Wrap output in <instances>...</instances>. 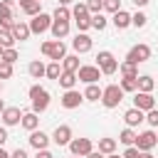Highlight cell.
I'll use <instances>...</instances> for the list:
<instances>
[{"label":"cell","instance_id":"34","mask_svg":"<svg viewBox=\"0 0 158 158\" xmlns=\"http://www.w3.org/2000/svg\"><path fill=\"white\" fill-rule=\"evenodd\" d=\"M52 17H54V20H64V22H69V20H72V10H69L67 5H57V10L52 12Z\"/></svg>","mask_w":158,"mask_h":158},{"label":"cell","instance_id":"15","mask_svg":"<svg viewBox=\"0 0 158 158\" xmlns=\"http://www.w3.org/2000/svg\"><path fill=\"white\" fill-rule=\"evenodd\" d=\"M27 141H30V146H32L35 151H42V148H47V146H49V141H52V138H49L44 131H37V128H35V131H30V138H27Z\"/></svg>","mask_w":158,"mask_h":158},{"label":"cell","instance_id":"20","mask_svg":"<svg viewBox=\"0 0 158 158\" xmlns=\"http://www.w3.org/2000/svg\"><path fill=\"white\" fill-rule=\"evenodd\" d=\"M20 10H22L25 15L35 17V15L42 12V2H40V0H20Z\"/></svg>","mask_w":158,"mask_h":158},{"label":"cell","instance_id":"41","mask_svg":"<svg viewBox=\"0 0 158 158\" xmlns=\"http://www.w3.org/2000/svg\"><path fill=\"white\" fill-rule=\"evenodd\" d=\"M10 77H12V64L0 62V79H10Z\"/></svg>","mask_w":158,"mask_h":158},{"label":"cell","instance_id":"35","mask_svg":"<svg viewBox=\"0 0 158 158\" xmlns=\"http://www.w3.org/2000/svg\"><path fill=\"white\" fill-rule=\"evenodd\" d=\"M17 59H20V54H17V49H15V47L2 49V54H0V62H7V64H15Z\"/></svg>","mask_w":158,"mask_h":158},{"label":"cell","instance_id":"21","mask_svg":"<svg viewBox=\"0 0 158 158\" xmlns=\"http://www.w3.org/2000/svg\"><path fill=\"white\" fill-rule=\"evenodd\" d=\"M27 72H30L32 79H42V77L47 74V64H42L40 59H32V62L27 64Z\"/></svg>","mask_w":158,"mask_h":158},{"label":"cell","instance_id":"8","mask_svg":"<svg viewBox=\"0 0 158 158\" xmlns=\"http://www.w3.org/2000/svg\"><path fill=\"white\" fill-rule=\"evenodd\" d=\"M84 101H86V99H84V94H81V91H77V89H67V91L62 94V99H59V104H62L64 109H79Z\"/></svg>","mask_w":158,"mask_h":158},{"label":"cell","instance_id":"3","mask_svg":"<svg viewBox=\"0 0 158 158\" xmlns=\"http://www.w3.org/2000/svg\"><path fill=\"white\" fill-rule=\"evenodd\" d=\"M96 67H99L101 74H106V77H111V74L118 72V62H116V57H114L109 49H101V52L96 54Z\"/></svg>","mask_w":158,"mask_h":158},{"label":"cell","instance_id":"11","mask_svg":"<svg viewBox=\"0 0 158 158\" xmlns=\"http://www.w3.org/2000/svg\"><path fill=\"white\" fill-rule=\"evenodd\" d=\"M72 47H74L77 54H86V52H91L94 42H91V37H89L86 32H77V37L72 40Z\"/></svg>","mask_w":158,"mask_h":158},{"label":"cell","instance_id":"44","mask_svg":"<svg viewBox=\"0 0 158 158\" xmlns=\"http://www.w3.org/2000/svg\"><path fill=\"white\" fill-rule=\"evenodd\" d=\"M10 158H30V156H27V151H25V148H17V151H12V153H10Z\"/></svg>","mask_w":158,"mask_h":158},{"label":"cell","instance_id":"17","mask_svg":"<svg viewBox=\"0 0 158 158\" xmlns=\"http://www.w3.org/2000/svg\"><path fill=\"white\" fill-rule=\"evenodd\" d=\"M111 22H114V27H116V30H126V27H131V12L118 10V12H114V15H111Z\"/></svg>","mask_w":158,"mask_h":158},{"label":"cell","instance_id":"38","mask_svg":"<svg viewBox=\"0 0 158 158\" xmlns=\"http://www.w3.org/2000/svg\"><path fill=\"white\" fill-rule=\"evenodd\" d=\"M104 10L111 12V15L118 12V10H121V0H104Z\"/></svg>","mask_w":158,"mask_h":158},{"label":"cell","instance_id":"36","mask_svg":"<svg viewBox=\"0 0 158 158\" xmlns=\"http://www.w3.org/2000/svg\"><path fill=\"white\" fill-rule=\"evenodd\" d=\"M106 22H109V20H106V17L101 15V12H96V15H91V27H94V30H99V32H101V30L106 27Z\"/></svg>","mask_w":158,"mask_h":158},{"label":"cell","instance_id":"53","mask_svg":"<svg viewBox=\"0 0 158 158\" xmlns=\"http://www.w3.org/2000/svg\"><path fill=\"white\" fill-rule=\"evenodd\" d=\"M106 158H123V156H116V153H109Z\"/></svg>","mask_w":158,"mask_h":158},{"label":"cell","instance_id":"25","mask_svg":"<svg viewBox=\"0 0 158 158\" xmlns=\"http://www.w3.org/2000/svg\"><path fill=\"white\" fill-rule=\"evenodd\" d=\"M57 81H59V86L67 91V89H74V84L79 81V77H77L74 72H62V77H59Z\"/></svg>","mask_w":158,"mask_h":158},{"label":"cell","instance_id":"56","mask_svg":"<svg viewBox=\"0 0 158 158\" xmlns=\"http://www.w3.org/2000/svg\"><path fill=\"white\" fill-rule=\"evenodd\" d=\"M0 54H2V47H0Z\"/></svg>","mask_w":158,"mask_h":158},{"label":"cell","instance_id":"28","mask_svg":"<svg viewBox=\"0 0 158 158\" xmlns=\"http://www.w3.org/2000/svg\"><path fill=\"white\" fill-rule=\"evenodd\" d=\"M156 89V81L151 74H138V91H153Z\"/></svg>","mask_w":158,"mask_h":158},{"label":"cell","instance_id":"47","mask_svg":"<svg viewBox=\"0 0 158 158\" xmlns=\"http://www.w3.org/2000/svg\"><path fill=\"white\" fill-rule=\"evenodd\" d=\"M86 158H106V156H104V153H101V151H91V153H89V156H86Z\"/></svg>","mask_w":158,"mask_h":158},{"label":"cell","instance_id":"18","mask_svg":"<svg viewBox=\"0 0 158 158\" xmlns=\"http://www.w3.org/2000/svg\"><path fill=\"white\" fill-rule=\"evenodd\" d=\"M67 57V44L62 40H52V49H49V59L52 62H62Z\"/></svg>","mask_w":158,"mask_h":158},{"label":"cell","instance_id":"7","mask_svg":"<svg viewBox=\"0 0 158 158\" xmlns=\"http://www.w3.org/2000/svg\"><path fill=\"white\" fill-rule=\"evenodd\" d=\"M77 77H79V81H84V84H96V81L101 79V69H99L96 64H81L79 72H77Z\"/></svg>","mask_w":158,"mask_h":158},{"label":"cell","instance_id":"46","mask_svg":"<svg viewBox=\"0 0 158 158\" xmlns=\"http://www.w3.org/2000/svg\"><path fill=\"white\" fill-rule=\"evenodd\" d=\"M7 141V126H0V146Z\"/></svg>","mask_w":158,"mask_h":158},{"label":"cell","instance_id":"39","mask_svg":"<svg viewBox=\"0 0 158 158\" xmlns=\"http://www.w3.org/2000/svg\"><path fill=\"white\" fill-rule=\"evenodd\" d=\"M86 7H89L91 15H96V12L104 10V0H86Z\"/></svg>","mask_w":158,"mask_h":158},{"label":"cell","instance_id":"43","mask_svg":"<svg viewBox=\"0 0 158 158\" xmlns=\"http://www.w3.org/2000/svg\"><path fill=\"white\" fill-rule=\"evenodd\" d=\"M49 49H52V40H47V42H42V47H40V52H42L44 57H49Z\"/></svg>","mask_w":158,"mask_h":158},{"label":"cell","instance_id":"22","mask_svg":"<svg viewBox=\"0 0 158 158\" xmlns=\"http://www.w3.org/2000/svg\"><path fill=\"white\" fill-rule=\"evenodd\" d=\"M12 35H15V40L25 42V40H30L32 30H30V25H27V22H15V27H12Z\"/></svg>","mask_w":158,"mask_h":158},{"label":"cell","instance_id":"27","mask_svg":"<svg viewBox=\"0 0 158 158\" xmlns=\"http://www.w3.org/2000/svg\"><path fill=\"white\" fill-rule=\"evenodd\" d=\"M136 136H138V133H136L131 126H126V128L118 133V141H121L123 146H136Z\"/></svg>","mask_w":158,"mask_h":158},{"label":"cell","instance_id":"57","mask_svg":"<svg viewBox=\"0 0 158 158\" xmlns=\"http://www.w3.org/2000/svg\"><path fill=\"white\" fill-rule=\"evenodd\" d=\"M40 2H44V0H40Z\"/></svg>","mask_w":158,"mask_h":158},{"label":"cell","instance_id":"16","mask_svg":"<svg viewBox=\"0 0 158 158\" xmlns=\"http://www.w3.org/2000/svg\"><path fill=\"white\" fill-rule=\"evenodd\" d=\"M123 121H126V126L133 128V126H138L141 121H146V111H141V109L133 106V109H128V111L123 114Z\"/></svg>","mask_w":158,"mask_h":158},{"label":"cell","instance_id":"26","mask_svg":"<svg viewBox=\"0 0 158 158\" xmlns=\"http://www.w3.org/2000/svg\"><path fill=\"white\" fill-rule=\"evenodd\" d=\"M101 94H104V89L96 86V84H86V89H84V99L86 101H101Z\"/></svg>","mask_w":158,"mask_h":158},{"label":"cell","instance_id":"14","mask_svg":"<svg viewBox=\"0 0 158 158\" xmlns=\"http://www.w3.org/2000/svg\"><path fill=\"white\" fill-rule=\"evenodd\" d=\"M52 141L57 146H69V141H72V126H67V123L57 126L54 133H52Z\"/></svg>","mask_w":158,"mask_h":158},{"label":"cell","instance_id":"13","mask_svg":"<svg viewBox=\"0 0 158 158\" xmlns=\"http://www.w3.org/2000/svg\"><path fill=\"white\" fill-rule=\"evenodd\" d=\"M0 118H2V126H17L22 121V111H20V106H7L0 114Z\"/></svg>","mask_w":158,"mask_h":158},{"label":"cell","instance_id":"48","mask_svg":"<svg viewBox=\"0 0 158 158\" xmlns=\"http://www.w3.org/2000/svg\"><path fill=\"white\" fill-rule=\"evenodd\" d=\"M148 2H151V0H133V5H136V7H146Z\"/></svg>","mask_w":158,"mask_h":158},{"label":"cell","instance_id":"33","mask_svg":"<svg viewBox=\"0 0 158 158\" xmlns=\"http://www.w3.org/2000/svg\"><path fill=\"white\" fill-rule=\"evenodd\" d=\"M118 86H121L123 91H133V94H136V91H138V77H123Z\"/></svg>","mask_w":158,"mask_h":158},{"label":"cell","instance_id":"45","mask_svg":"<svg viewBox=\"0 0 158 158\" xmlns=\"http://www.w3.org/2000/svg\"><path fill=\"white\" fill-rule=\"evenodd\" d=\"M35 158H54V156H52V151L42 148V151H37V156H35Z\"/></svg>","mask_w":158,"mask_h":158},{"label":"cell","instance_id":"30","mask_svg":"<svg viewBox=\"0 0 158 158\" xmlns=\"http://www.w3.org/2000/svg\"><path fill=\"white\" fill-rule=\"evenodd\" d=\"M62 72H64V69H62V62H49V64H47V74H44V77L57 81V79L62 77Z\"/></svg>","mask_w":158,"mask_h":158},{"label":"cell","instance_id":"5","mask_svg":"<svg viewBox=\"0 0 158 158\" xmlns=\"http://www.w3.org/2000/svg\"><path fill=\"white\" fill-rule=\"evenodd\" d=\"M52 22H54L52 15L40 12V15H35V17L30 20V30H32V35H42V32H47V30L52 27Z\"/></svg>","mask_w":158,"mask_h":158},{"label":"cell","instance_id":"32","mask_svg":"<svg viewBox=\"0 0 158 158\" xmlns=\"http://www.w3.org/2000/svg\"><path fill=\"white\" fill-rule=\"evenodd\" d=\"M17 40H15V35H12V30H2L0 27V47L2 49H7V47H12Z\"/></svg>","mask_w":158,"mask_h":158},{"label":"cell","instance_id":"1","mask_svg":"<svg viewBox=\"0 0 158 158\" xmlns=\"http://www.w3.org/2000/svg\"><path fill=\"white\" fill-rule=\"evenodd\" d=\"M30 101H32V111L35 114H42L49 106V91L44 86H40V84H32L30 86Z\"/></svg>","mask_w":158,"mask_h":158},{"label":"cell","instance_id":"54","mask_svg":"<svg viewBox=\"0 0 158 158\" xmlns=\"http://www.w3.org/2000/svg\"><path fill=\"white\" fill-rule=\"evenodd\" d=\"M0 94H2V79H0Z\"/></svg>","mask_w":158,"mask_h":158},{"label":"cell","instance_id":"12","mask_svg":"<svg viewBox=\"0 0 158 158\" xmlns=\"http://www.w3.org/2000/svg\"><path fill=\"white\" fill-rule=\"evenodd\" d=\"M133 106L141 109V111H151V109H156V99H153L151 91H136V96H133Z\"/></svg>","mask_w":158,"mask_h":158},{"label":"cell","instance_id":"31","mask_svg":"<svg viewBox=\"0 0 158 158\" xmlns=\"http://www.w3.org/2000/svg\"><path fill=\"white\" fill-rule=\"evenodd\" d=\"M99 151H101L104 156L116 153V138H99Z\"/></svg>","mask_w":158,"mask_h":158},{"label":"cell","instance_id":"37","mask_svg":"<svg viewBox=\"0 0 158 158\" xmlns=\"http://www.w3.org/2000/svg\"><path fill=\"white\" fill-rule=\"evenodd\" d=\"M146 22H148V17H146L141 10L131 15V25H133V27H146Z\"/></svg>","mask_w":158,"mask_h":158},{"label":"cell","instance_id":"42","mask_svg":"<svg viewBox=\"0 0 158 158\" xmlns=\"http://www.w3.org/2000/svg\"><path fill=\"white\" fill-rule=\"evenodd\" d=\"M138 153H141V151H138L136 146H128V148L123 151V158H138Z\"/></svg>","mask_w":158,"mask_h":158},{"label":"cell","instance_id":"10","mask_svg":"<svg viewBox=\"0 0 158 158\" xmlns=\"http://www.w3.org/2000/svg\"><path fill=\"white\" fill-rule=\"evenodd\" d=\"M69 151H72V156H89L91 151H94V143H91V138H72L69 141Z\"/></svg>","mask_w":158,"mask_h":158},{"label":"cell","instance_id":"6","mask_svg":"<svg viewBox=\"0 0 158 158\" xmlns=\"http://www.w3.org/2000/svg\"><path fill=\"white\" fill-rule=\"evenodd\" d=\"M151 59V47L148 44H133L126 54V62H133V64H141V62H148Z\"/></svg>","mask_w":158,"mask_h":158},{"label":"cell","instance_id":"52","mask_svg":"<svg viewBox=\"0 0 158 158\" xmlns=\"http://www.w3.org/2000/svg\"><path fill=\"white\" fill-rule=\"evenodd\" d=\"M5 109H7V106H5V101H2V99H0V114H2V111H5Z\"/></svg>","mask_w":158,"mask_h":158},{"label":"cell","instance_id":"40","mask_svg":"<svg viewBox=\"0 0 158 158\" xmlns=\"http://www.w3.org/2000/svg\"><path fill=\"white\" fill-rule=\"evenodd\" d=\"M146 121H148V126H151V128H158V109L146 111Z\"/></svg>","mask_w":158,"mask_h":158},{"label":"cell","instance_id":"9","mask_svg":"<svg viewBox=\"0 0 158 158\" xmlns=\"http://www.w3.org/2000/svg\"><path fill=\"white\" fill-rule=\"evenodd\" d=\"M156 143H158V133H156L153 128L136 136V148H138V151H153Z\"/></svg>","mask_w":158,"mask_h":158},{"label":"cell","instance_id":"23","mask_svg":"<svg viewBox=\"0 0 158 158\" xmlns=\"http://www.w3.org/2000/svg\"><path fill=\"white\" fill-rule=\"evenodd\" d=\"M20 126H22V128H27V131H35V128L40 126V118H37V114H35V111H25V114H22V121H20Z\"/></svg>","mask_w":158,"mask_h":158},{"label":"cell","instance_id":"2","mask_svg":"<svg viewBox=\"0 0 158 158\" xmlns=\"http://www.w3.org/2000/svg\"><path fill=\"white\" fill-rule=\"evenodd\" d=\"M72 20L77 22V30H79V32H86V30L91 27V12H89L86 2H77V5L72 7Z\"/></svg>","mask_w":158,"mask_h":158},{"label":"cell","instance_id":"19","mask_svg":"<svg viewBox=\"0 0 158 158\" xmlns=\"http://www.w3.org/2000/svg\"><path fill=\"white\" fill-rule=\"evenodd\" d=\"M49 32H52L54 40H64V37L69 35V22H64V20H54L52 27H49Z\"/></svg>","mask_w":158,"mask_h":158},{"label":"cell","instance_id":"55","mask_svg":"<svg viewBox=\"0 0 158 158\" xmlns=\"http://www.w3.org/2000/svg\"><path fill=\"white\" fill-rule=\"evenodd\" d=\"M72 158H84V156H72Z\"/></svg>","mask_w":158,"mask_h":158},{"label":"cell","instance_id":"4","mask_svg":"<svg viewBox=\"0 0 158 158\" xmlns=\"http://www.w3.org/2000/svg\"><path fill=\"white\" fill-rule=\"evenodd\" d=\"M123 89L118 86V84H109L106 89H104V94H101V104L106 106V109H116L121 101H123Z\"/></svg>","mask_w":158,"mask_h":158},{"label":"cell","instance_id":"51","mask_svg":"<svg viewBox=\"0 0 158 158\" xmlns=\"http://www.w3.org/2000/svg\"><path fill=\"white\" fill-rule=\"evenodd\" d=\"M72 2H74V0H59V5H67V7H69Z\"/></svg>","mask_w":158,"mask_h":158},{"label":"cell","instance_id":"49","mask_svg":"<svg viewBox=\"0 0 158 158\" xmlns=\"http://www.w3.org/2000/svg\"><path fill=\"white\" fill-rule=\"evenodd\" d=\"M138 158H153V156H151V151H141V153H138Z\"/></svg>","mask_w":158,"mask_h":158},{"label":"cell","instance_id":"29","mask_svg":"<svg viewBox=\"0 0 158 158\" xmlns=\"http://www.w3.org/2000/svg\"><path fill=\"white\" fill-rule=\"evenodd\" d=\"M118 72H121V77H138V64H133V62H121V64H118Z\"/></svg>","mask_w":158,"mask_h":158},{"label":"cell","instance_id":"50","mask_svg":"<svg viewBox=\"0 0 158 158\" xmlns=\"http://www.w3.org/2000/svg\"><path fill=\"white\" fill-rule=\"evenodd\" d=\"M0 158H10V153H7V151H5L2 146H0Z\"/></svg>","mask_w":158,"mask_h":158},{"label":"cell","instance_id":"24","mask_svg":"<svg viewBox=\"0 0 158 158\" xmlns=\"http://www.w3.org/2000/svg\"><path fill=\"white\" fill-rule=\"evenodd\" d=\"M79 67H81V64H79V54H67V57L62 59V69H64V72H74V74H77Z\"/></svg>","mask_w":158,"mask_h":158}]
</instances>
